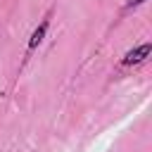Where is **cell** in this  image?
I'll use <instances>...</instances> for the list:
<instances>
[{
  "label": "cell",
  "instance_id": "obj_3",
  "mask_svg": "<svg viewBox=\"0 0 152 152\" xmlns=\"http://www.w3.org/2000/svg\"><path fill=\"white\" fill-rule=\"evenodd\" d=\"M135 2H142V0H131V5H135Z\"/></svg>",
  "mask_w": 152,
  "mask_h": 152
},
{
  "label": "cell",
  "instance_id": "obj_1",
  "mask_svg": "<svg viewBox=\"0 0 152 152\" xmlns=\"http://www.w3.org/2000/svg\"><path fill=\"white\" fill-rule=\"evenodd\" d=\"M150 52V45H142V48H138V50H133V52H128L126 55V64H133V62H140L145 55Z\"/></svg>",
  "mask_w": 152,
  "mask_h": 152
},
{
  "label": "cell",
  "instance_id": "obj_2",
  "mask_svg": "<svg viewBox=\"0 0 152 152\" xmlns=\"http://www.w3.org/2000/svg\"><path fill=\"white\" fill-rule=\"evenodd\" d=\"M43 31H45V26H43V28H38V31L33 33V40H31V45H36V43L40 40V36H43Z\"/></svg>",
  "mask_w": 152,
  "mask_h": 152
}]
</instances>
